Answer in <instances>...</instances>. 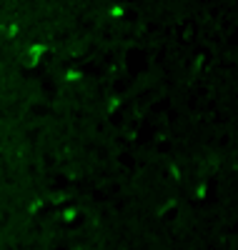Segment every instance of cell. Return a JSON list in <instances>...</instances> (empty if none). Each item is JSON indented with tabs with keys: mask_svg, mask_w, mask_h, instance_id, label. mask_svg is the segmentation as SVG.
I'll list each match as a JSON object with an SVG mask.
<instances>
[{
	"mask_svg": "<svg viewBox=\"0 0 238 250\" xmlns=\"http://www.w3.org/2000/svg\"><path fill=\"white\" fill-rule=\"evenodd\" d=\"M0 33H3L8 40H15V38L20 35V25H18V23H13V20H5V23L0 25Z\"/></svg>",
	"mask_w": 238,
	"mask_h": 250,
	"instance_id": "obj_1",
	"label": "cell"
},
{
	"mask_svg": "<svg viewBox=\"0 0 238 250\" xmlns=\"http://www.w3.org/2000/svg\"><path fill=\"white\" fill-rule=\"evenodd\" d=\"M38 62H40V58H35V55H30L28 50H23V53H20V65H23V68H28V70H33V68H38Z\"/></svg>",
	"mask_w": 238,
	"mask_h": 250,
	"instance_id": "obj_2",
	"label": "cell"
},
{
	"mask_svg": "<svg viewBox=\"0 0 238 250\" xmlns=\"http://www.w3.org/2000/svg\"><path fill=\"white\" fill-rule=\"evenodd\" d=\"M25 50H28L30 55H35V58H40V60H43V55L48 53V45H46V43H38V40H35V43L25 45Z\"/></svg>",
	"mask_w": 238,
	"mask_h": 250,
	"instance_id": "obj_3",
	"label": "cell"
},
{
	"mask_svg": "<svg viewBox=\"0 0 238 250\" xmlns=\"http://www.w3.org/2000/svg\"><path fill=\"white\" fill-rule=\"evenodd\" d=\"M125 15V5L123 3H113L111 8H108V18H113V20H120Z\"/></svg>",
	"mask_w": 238,
	"mask_h": 250,
	"instance_id": "obj_4",
	"label": "cell"
},
{
	"mask_svg": "<svg viewBox=\"0 0 238 250\" xmlns=\"http://www.w3.org/2000/svg\"><path fill=\"white\" fill-rule=\"evenodd\" d=\"M120 103H123V98H120V95H113L111 100L105 103V115H113V113L120 108Z\"/></svg>",
	"mask_w": 238,
	"mask_h": 250,
	"instance_id": "obj_5",
	"label": "cell"
},
{
	"mask_svg": "<svg viewBox=\"0 0 238 250\" xmlns=\"http://www.w3.org/2000/svg\"><path fill=\"white\" fill-rule=\"evenodd\" d=\"M83 78H85V73L78 70V68H68L66 70V83H80Z\"/></svg>",
	"mask_w": 238,
	"mask_h": 250,
	"instance_id": "obj_6",
	"label": "cell"
},
{
	"mask_svg": "<svg viewBox=\"0 0 238 250\" xmlns=\"http://www.w3.org/2000/svg\"><path fill=\"white\" fill-rule=\"evenodd\" d=\"M66 223H73L75 218H78V208H66V210H63V215H60Z\"/></svg>",
	"mask_w": 238,
	"mask_h": 250,
	"instance_id": "obj_7",
	"label": "cell"
},
{
	"mask_svg": "<svg viewBox=\"0 0 238 250\" xmlns=\"http://www.w3.org/2000/svg\"><path fill=\"white\" fill-rule=\"evenodd\" d=\"M206 190H208V185H206V180H201L196 185V198H206Z\"/></svg>",
	"mask_w": 238,
	"mask_h": 250,
	"instance_id": "obj_8",
	"label": "cell"
},
{
	"mask_svg": "<svg viewBox=\"0 0 238 250\" xmlns=\"http://www.w3.org/2000/svg\"><path fill=\"white\" fill-rule=\"evenodd\" d=\"M43 203H46V200H43V198H38V200H33V203L28 205V213H35V210H38V208H40Z\"/></svg>",
	"mask_w": 238,
	"mask_h": 250,
	"instance_id": "obj_9",
	"label": "cell"
}]
</instances>
